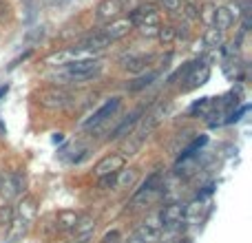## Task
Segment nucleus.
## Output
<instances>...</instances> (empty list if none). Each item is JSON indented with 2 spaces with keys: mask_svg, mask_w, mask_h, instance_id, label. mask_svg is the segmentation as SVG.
I'll list each match as a JSON object with an SVG mask.
<instances>
[{
  "mask_svg": "<svg viewBox=\"0 0 252 243\" xmlns=\"http://www.w3.org/2000/svg\"><path fill=\"white\" fill-rule=\"evenodd\" d=\"M102 71L100 60H93V58H78L71 64H66V73L73 82H84V80L95 78Z\"/></svg>",
  "mask_w": 252,
  "mask_h": 243,
  "instance_id": "obj_1",
  "label": "nucleus"
},
{
  "mask_svg": "<svg viewBox=\"0 0 252 243\" xmlns=\"http://www.w3.org/2000/svg\"><path fill=\"white\" fill-rule=\"evenodd\" d=\"M35 100H38V104L44 106V109L56 111V109H64L71 102V95L66 91H62V89L51 87V89H42V91L35 93Z\"/></svg>",
  "mask_w": 252,
  "mask_h": 243,
  "instance_id": "obj_2",
  "label": "nucleus"
},
{
  "mask_svg": "<svg viewBox=\"0 0 252 243\" xmlns=\"http://www.w3.org/2000/svg\"><path fill=\"white\" fill-rule=\"evenodd\" d=\"M159 232H161V221H159V214H153L148 217L142 226L135 230V239H139L142 243H155L159 239Z\"/></svg>",
  "mask_w": 252,
  "mask_h": 243,
  "instance_id": "obj_3",
  "label": "nucleus"
},
{
  "mask_svg": "<svg viewBox=\"0 0 252 243\" xmlns=\"http://www.w3.org/2000/svg\"><path fill=\"white\" fill-rule=\"evenodd\" d=\"M120 104H122V100H120V97H111V100H109V102H104V104H102L100 109H97L95 113L91 115V118L84 120V122H82V126H87V128H93V126H100L102 122H106L109 118H113L115 111L120 109Z\"/></svg>",
  "mask_w": 252,
  "mask_h": 243,
  "instance_id": "obj_4",
  "label": "nucleus"
},
{
  "mask_svg": "<svg viewBox=\"0 0 252 243\" xmlns=\"http://www.w3.org/2000/svg\"><path fill=\"white\" fill-rule=\"evenodd\" d=\"M164 115H166V104H157L155 109H153L151 113H148V118L144 120V124L139 126V128L135 130L133 135H135V137H139V139L144 142V139H146L148 135H151L153 130H155L157 126L161 124V122H164Z\"/></svg>",
  "mask_w": 252,
  "mask_h": 243,
  "instance_id": "obj_5",
  "label": "nucleus"
},
{
  "mask_svg": "<svg viewBox=\"0 0 252 243\" xmlns=\"http://www.w3.org/2000/svg\"><path fill=\"white\" fill-rule=\"evenodd\" d=\"M35 214H38V201H35V197H31V195L22 197V201L18 204V208H13V219L20 221L25 228L33 221Z\"/></svg>",
  "mask_w": 252,
  "mask_h": 243,
  "instance_id": "obj_6",
  "label": "nucleus"
},
{
  "mask_svg": "<svg viewBox=\"0 0 252 243\" xmlns=\"http://www.w3.org/2000/svg\"><path fill=\"white\" fill-rule=\"evenodd\" d=\"M130 20H133V25L137 27H157V22H159V11H157V7H153V4H139V7H135V11L130 13Z\"/></svg>",
  "mask_w": 252,
  "mask_h": 243,
  "instance_id": "obj_7",
  "label": "nucleus"
},
{
  "mask_svg": "<svg viewBox=\"0 0 252 243\" xmlns=\"http://www.w3.org/2000/svg\"><path fill=\"white\" fill-rule=\"evenodd\" d=\"M95 226H97L95 217H91V214H80V219L75 221V226L71 228V230H73V241L89 243V239H93Z\"/></svg>",
  "mask_w": 252,
  "mask_h": 243,
  "instance_id": "obj_8",
  "label": "nucleus"
},
{
  "mask_svg": "<svg viewBox=\"0 0 252 243\" xmlns=\"http://www.w3.org/2000/svg\"><path fill=\"white\" fill-rule=\"evenodd\" d=\"M126 164V157L124 155H118V152H113V155H106L104 159H100L95 164V168H93V173L97 175V177H106V175H118L120 170L124 168Z\"/></svg>",
  "mask_w": 252,
  "mask_h": 243,
  "instance_id": "obj_9",
  "label": "nucleus"
},
{
  "mask_svg": "<svg viewBox=\"0 0 252 243\" xmlns=\"http://www.w3.org/2000/svg\"><path fill=\"white\" fill-rule=\"evenodd\" d=\"M22 188H25V179L18 173H4L2 177H0V192H2L4 199L18 197L22 192Z\"/></svg>",
  "mask_w": 252,
  "mask_h": 243,
  "instance_id": "obj_10",
  "label": "nucleus"
},
{
  "mask_svg": "<svg viewBox=\"0 0 252 243\" xmlns=\"http://www.w3.org/2000/svg\"><path fill=\"white\" fill-rule=\"evenodd\" d=\"M184 219H186V206L184 204H168V206H164V210L159 213V221H161V226L164 228H173V226H177V223H182Z\"/></svg>",
  "mask_w": 252,
  "mask_h": 243,
  "instance_id": "obj_11",
  "label": "nucleus"
},
{
  "mask_svg": "<svg viewBox=\"0 0 252 243\" xmlns=\"http://www.w3.org/2000/svg\"><path fill=\"white\" fill-rule=\"evenodd\" d=\"M133 27H135V25H133V20H130V18H115V20H111L109 25L104 27V31H102V33H104L106 38L113 42V40L124 38V35L128 33Z\"/></svg>",
  "mask_w": 252,
  "mask_h": 243,
  "instance_id": "obj_12",
  "label": "nucleus"
},
{
  "mask_svg": "<svg viewBox=\"0 0 252 243\" xmlns=\"http://www.w3.org/2000/svg\"><path fill=\"white\" fill-rule=\"evenodd\" d=\"M122 13V0H102L97 4V20L100 22H111Z\"/></svg>",
  "mask_w": 252,
  "mask_h": 243,
  "instance_id": "obj_13",
  "label": "nucleus"
},
{
  "mask_svg": "<svg viewBox=\"0 0 252 243\" xmlns=\"http://www.w3.org/2000/svg\"><path fill=\"white\" fill-rule=\"evenodd\" d=\"M78 56H80V49H62V51L49 56L44 62L51 64V66H66V64H71L73 60H78Z\"/></svg>",
  "mask_w": 252,
  "mask_h": 243,
  "instance_id": "obj_14",
  "label": "nucleus"
},
{
  "mask_svg": "<svg viewBox=\"0 0 252 243\" xmlns=\"http://www.w3.org/2000/svg\"><path fill=\"white\" fill-rule=\"evenodd\" d=\"M153 62V56H128L122 60V66L128 73H142L148 69V64Z\"/></svg>",
  "mask_w": 252,
  "mask_h": 243,
  "instance_id": "obj_15",
  "label": "nucleus"
},
{
  "mask_svg": "<svg viewBox=\"0 0 252 243\" xmlns=\"http://www.w3.org/2000/svg\"><path fill=\"white\" fill-rule=\"evenodd\" d=\"M139 115H142V109H137L135 111V113H130L128 118H126L122 124L118 126V128H115V133L111 135V137L113 139H122V137H128L130 133H133V128H135V124H137L139 122Z\"/></svg>",
  "mask_w": 252,
  "mask_h": 243,
  "instance_id": "obj_16",
  "label": "nucleus"
},
{
  "mask_svg": "<svg viewBox=\"0 0 252 243\" xmlns=\"http://www.w3.org/2000/svg\"><path fill=\"white\" fill-rule=\"evenodd\" d=\"M213 22H215V29L226 31V29H230V25L235 20H232L230 11L226 7H217V9H213Z\"/></svg>",
  "mask_w": 252,
  "mask_h": 243,
  "instance_id": "obj_17",
  "label": "nucleus"
},
{
  "mask_svg": "<svg viewBox=\"0 0 252 243\" xmlns=\"http://www.w3.org/2000/svg\"><path fill=\"white\" fill-rule=\"evenodd\" d=\"M78 219H80V214L75 210H60L56 217V226H58V230H71Z\"/></svg>",
  "mask_w": 252,
  "mask_h": 243,
  "instance_id": "obj_18",
  "label": "nucleus"
},
{
  "mask_svg": "<svg viewBox=\"0 0 252 243\" xmlns=\"http://www.w3.org/2000/svg\"><path fill=\"white\" fill-rule=\"evenodd\" d=\"M208 66H195L192 64V69H190V75H188V89H195V87H199V84H204L206 80H208Z\"/></svg>",
  "mask_w": 252,
  "mask_h": 243,
  "instance_id": "obj_19",
  "label": "nucleus"
},
{
  "mask_svg": "<svg viewBox=\"0 0 252 243\" xmlns=\"http://www.w3.org/2000/svg\"><path fill=\"white\" fill-rule=\"evenodd\" d=\"M135 182H137V170L135 168H122L118 173V177H115V186L118 188H130L135 186Z\"/></svg>",
  "mask_w": 252,
  "mask_h": 243,
  "instance_id": "obj_20",
  "label": "nucleus"
},
{
  "mask_svg": "<svg viewBox=\"0 0 252 243\" xmlns=\"http://www.w3.org/2000/svg\"><path fill=\"white\" fill-rule=\"evenodd\" d=\"M109 42L111 40L106 38L104 33H93V35H89L87 40H84V44L80 49H95V51H100V49H104V47H109Z\"/></svg>",
  "mask_w": 252,
  "mask_h": 243,
  "instance_id": "obj_21",
  "label": "nucleus"
},
{
  "mask_svg": "<svg viewBox=\"0 0 252 243\" xmlns=\"http://www.w3.org/2000/svg\"><path fill=\"white\" fill-rule=\"evenodd\" d=\"M204 44L208 49H217L219 44L223 42V31H219V29H215V27H210V29H206L204 31Z\"/></svg>",
  "mask_w": 252,
  "mask_h": 243,
  "instance_id": "obj_22",
  "label": "nucleus"
},
{
  "mask_svg": "<svg viewBox=\"0 0 252 243\" xmlns=\"http://www.w3.org/2000/svg\"><path fill=\"white\" fill-rule=\"evenodd\" d=\"M175 35H177L175 27H159V29H157V38H159V42H164V44L173 42Z\"/></svg>",
  "mask_w": 252,
  "mask_h": 243,
  "instance_id": "obj_23",
  "label": "nucleus"
},
{
  "mask_svg": "<svg viewBox=\"0 0 252 243\" xmlns=\"http://www.w3.org/2000/svg\"><path fill=\"white\" fill-rule=\"evenodd\" d=\"M13 221V206H0V226L9 228Z\"/></svg>",
  "mask_w": 252,
  "mask_h": 243,
  "instance_id": "obj_24",
  "label": "nucleus"
},
{
  "mask_svg": "<svg viewBox=\"0 0 252 243\" xmlns=\"http://www.w3.org/2000/svg\"><path fill=\"white\" fill-rule=\"evenodd\" d=\"M157 78V73H148L146 78H139V80H135L133 84H130V91H139V89H144V87H148V84L153 82V80Z\"/></svg>",
  "mask_w": 252,
  "mask_h": 243,
  "instance_id": "obj_25",
  "label": "nucleus"
},
{
  "mask_svg": "<svg viewBox=\"0 0 252 243\" xmlns=\"http://www.w3.org/2000/svg\"><path fill=\"white\" fill-rule=\"evenodd\" d=\"M161 4H164L166 11H173V13L182 11V7H184L182 0H161Z\"/></svg>",
  "mask_w": 252,
  "mask_h": 243,
  "instance_id": "obj_26",
  "label": "nucleus"
},
{
  "mask_svg": "<svg viewBox=\"0 0 252 243\" xmlns=\"http://www.w3.org/2000/svg\"><path fill=\"white\" fill-rule=\"evenodd\" d=\"M115 177H118V175H106V177H100V188H104V190L113 188L115 186Z\"/></svg>",
  "mask_w": 252,
  "mask_h": 243,
  "instance_id": "obj_27",
  "label": "nucleus"
},
{
  "mask_svg": "<svg viewBox=\"0 0 252 243\" xmlns=\"http://www.w3.org/2000/svg\"><path fill=\"white\" fill-rule=\"evenodd\" d=\"M120 239H122V237H120V232L118 230H111V232H106V235H104L102 243H122Z\"/></svg>",
  "mask_w": 252,
  "mask_h": 243,
  "instance_id": "obj_28",
  "label": "nucleus"
},
{
  "mask_svg": "<svg viewBox=\"0 0 252 243\" xmlns=\"http://www.w3.org/2000/svg\"><path fill=\"white\" fill-rule=\"evenodd\" d=\"M184 9H186V16L188 18H199V11H197V7L192 2H186V7H184Z\"/></svg>",
  "mask_w": 252,
  "mask_h": 243,
  "instance_id": "obj_29",
  "label": "nucleus"
},
{
  "mask_svg": "<svg viewBox=\"0 0 252 243\" xmlns=\"http://www.w3.org/2000/svg\"><path fill=\"white\" fill-rule=\"evenodd\" d=\"M228 11H230V16H232V20H237V18H239L241 16V7H239V4H228Z\"/></svg>",
  "mask_w": 252,
  "mask_h": 243,
  "instance_id": "obj_30",
  "label": "nucleus"
},
{
  "mask_svg": "<svg viewBox=\"0 0 252 243\" xmlns=\"http://www.w3.org/2000/svg\"><path fill=\"white\" fill-rule=\"evenodd\" d=\"M144 35H157V27H139Z\"/></svg>",
  "mask_w": 252,
  "mask_h": 243,
  "instance_id": "obj_31",
  "label": "nucleus"
},
{
  "mask_svg": "<svg viewBox=\"0 0 252 243\" xmlns=\"http://www.w3.org/2000/svg\"><path fill=\"white\" fill-rule=\"evenodd\" d=\"M128 243H142V241H139V239H135V237H130Z\"/></svg>",
  "mask_w": 252,
  "mask_h": 243,
  "instance_id": "obj_32",
  "label": "nucleus"
},
{
  "mask_svg": "<svg viewBox=\"0 0 252 243\" xmlns=\"http://www.w3.org/2000/svg\"><path fill=\"white\" fill-rule=\"evenodd\" d=\"M4 91H7V87H4V89H0V95H2V93H4Z\"/></svg>",
  "mask_w": 252,
  "mask_h": 243,
  "instance_id": "obj_33",
  "label": "nucleus"
},
{
  "mask_svg": "<svg viewBox=\"0 0 252 243\" xmlns=\"http://www.w3.org/2000/svg\"><path fill=\"white\" fill-rule=\"evenodd\" d=\"M188 2H190V0H188Z\"/></svg>",
  "mask_w": 252,
  "mask_h": 243,
  "instance_id": "obj_34",
  "label": "nucleus"
}]
</instances>
